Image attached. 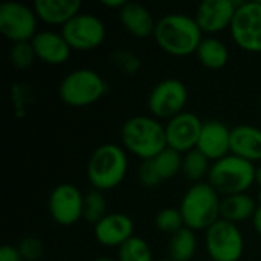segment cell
<instances>
[{
	"label": "cell",
	"instance_id": "1",
	"mask_svg": "<svg viewBox=\"0 0 261 261\" xmlns=\"http://www.w3.org/2000/svg\"><path fill=\"white\" fill-rule=\"evenodd\" d=\"M153 38L165 54L188 57L197 52V47L203 40V32L194 17L182 12H171L156 21Z\"/></svg>",
	"mask_w": 261,
	"mask_h": 261
},
{
	"label": "cell",
	"instance_id": "2",
	"mask_svg": "<svg viewBox=\"0 0 261 261\" xmlns=\"http://www.w3.org/2000/svg\"><path fill=\"white\" fill-rule=\"evenodd\" d=\"M121 144L125 151L150 161L168 147L165 125L154 116H132L121 127Z\"/></svg>",
	"mask_w": 261,
	"mask_h": 261
},
{
	"label": "cell",
	"instance_id": "3",
	"mask_svg": "<svg viewBox=\"0 0 261 261\" xmlns=\"http://www.w3.org/2000/svg\"><path fill=\"white\" fill-rule=\"evenodd\" d=\"M86 173L93 190L104 193L119 187L128 173L125 148L118 144H102L96 147L89 158Z\"/></svg>",
	"mask_w": 261,
	"mask_h": 261
},
{
	"label": "cell",
	"instance_id": "4",
	"mask_svg": "<svg viewBox=\"0 0 261 261\" xmlns=\"http://www.w3.org/2000/svg\"><path fill=\"white\" fill-rule=\"evenodd\" d=\"M220 194L208 182H197L185 191L179 210L187 228L206 231L220 219Z\"/></svg>",
	"mask_w": 261,
	"mask_h": 261
},
{
	"label": "cell",
	"instance_id": "5",
	"mask_svg": "<svg viewBox=\"0 0 261 261\" xmlns=\"http://www.w3.org/2000/svg\"><path fill=\"white\" fill-rule=\"evenodd\" d=\"M255 164L236 154H228L211 164L208 184L220 196L243 194L255 184Z\"/></svg>",
	"mask_w": 261,
	"mask_h": 261
},
{
	"label": "cell",
	"instance_id": "6",
	"mask_svg": "<svg viewBox=\"0 0 261 261\" xmlns=\"http://www.w3.org/2000/svg\"><path fill=\"white\" fill-rule=\"evenodd\" d=\"M109 90L107 81L93 69L70 70L58 86L60 99L70 107H87L99 101Z\"/></svg>",
	"mask_w": 261,
	"mask_h": 261
},
{
	"label": "cell",
	"instance_id": "7",
	"mask_svg": "<svg viewBox=\"0 0 261 261\" xmlns=\"http://www.w3.org/2000/svg\"><path fill=\"white\" fill-rule=\"evenodd\" d=\"M205 248L213 261H239L245 252V237L239 225L219 219L205 231Z\"/></svg>",
	"mask_w": 261,
	"mask_h": 261
},
{
	"label": "cell",
	"instance_id": "8",
	"mask_svg": "<svg viewBox=\"0 0 261 261\" xmlns=\"http://www.w3.org/2000/svg\"><path fill=\"white\" fill-rule=\"evenodd\" d=\"M229 31L240 49L261 54V0L239 2Z\"/></svg>",
	"mask_w": 261,
	"mask_h": 261
},
{
	"label": "cell",
	"instance_id": "9",
	"mask_svg": "<svg viewBox=\"0 0 261 261\" xmlns=\"http://www.w3.org/2000/svg\"><path fill=\"white\" fill-rule=\"evenodd\" d=\"M188 102V89L177 78H167L159 81L147 98V106L156 119H171L185 112Z\"/></svg>",
	"mask_w": 261,
	"mask_h": 261
},
{
	"label": "cell",
	"instance_id": "10",
	"mask_svg": "<svg viewBox=\"0 0 261 261\" xmlns=\"http://www.w3.org/2000/svg\"><path fill=\"white\" fill-rule=\"evenodd\" d=\"M38 17L32 6L20 2L0 5V32L12 43L31 41L37 31Z\"/></svg>",
	"mask_w": 261,
	"mask_h": 261
},
{
	"label": "cell",
	"instance_id": "11",
	"mask_svg": "<svg viewBox=\"0 0 261 261\" xmlns=\"http://www.w3.org/2000/svg\"><path fill=\"white\" fill-rule=\"evenodd\" d=\"M61 35L72 50H93L106 38V24L95 14L80 12L61 28Z\"/></svg>",
	"mask_w": 261,
	"mask_h": 261
},
{
	"label": "cell",
	"instance_id": "12",
	"mask_svg": "<svg viewBox=\"0 0 261 261\" xmlns=\"http://www.w3.org/2000/svg\"><path fill=\"white\" fill-rule=\"evenodd\" d=\"M47 208L57 225L72 226L84 216V194L73 184H58L49 194Z\"/></svg>",
	"mask_w": 261,
	"mask_h": 261
},
{
	"label": "cell",
	"instance_id": "13",
	"mask_svg": "<svg viewBox=\"0 0 261 261\" xmlns=\"http://www.w3.org/2000/svg\"><path fill=\"white\" fill-rule=\"evenodd\" d=\"M203 121L193 112H182L165 124L167 145L179 153H188L197 147Z\"/></svg>",
	"mask_w": 261,
	"mask_h": 261
},
{
	"label": "cell",
	"instance_id": "14",
	"mask_svg": "<svg viewBox=\"0 0 261 261\" xmlns=\"http://www.w3.org/2000/svg\"><path fill=\"white\" fill-rule=\"evenodd\" d=\"M239 2L236 0H203L193 15L203 34H217L231 28Z\"/></svg>",
	"mask_w": 261,
	"mask_h": 261
},
{
	"label": "cell",
	"instance_id": "15",
	"mask_svg": "<svg viewBox=\"0 0 261 261\" xmlns=\"http://www.w3.org/2000/svg\"><path fill=\"white\" fill-rule=\"evenodd\" d=\"M196 148L213 162L231 154V128L219 119L203 121Z\"/></svg>",
	"mask_w": 261,
	"mask_h": 261
},
{
	"label": "cell",
	"instance_id": "16",
	"mask_svg": "<svg viewBox=\"0 0 261 261\" xmlns=\"http://www.w3.org/2000/svg\"><path fill=\"white\" fill-rule=\"evenodd\" d=\"M95 239L107 248H119L135 236V222L122 213H109L93 226Z\"/></svg>",
	"mask_w": 261,
	"mask_h": 261
},
{
	"label": "cell",
	"instance_id": "17",
	"mask_svg": "<svg viewBox=\"0 0 261 261\" xmlns=\"http://www.w3.org/2000/svg\"><path fill=\"white\" fill-rule=\"evenodd\" d=\"M31 44L34 47L37 58L52 66L66 63L72 54V47L61 35V32H55L49 29L38 31L35 37L31 40Z\"/></svg>",
	"mask_w": 261,
	"mask_h": 261
},
{
	"label": "cell",
	"instance_id": "18",
	"mask_svg": "<svg viewBox=\"0 0 261 261\" xmlns=\"http://www.w3.org/2000/svg\"><path fill=\"white\" fill-rule=\"evenodd\" d=\"M119 20L125 31L136 38L153 37L156 21L150 9L138 2H125V5L118 11Z\"/></svg>",
	"mask_w": 261,
	"mask_h": 261
},
{
	"label": "cell",
	"instance_id": "19",
	"mask_svg": "<svg viewBox=\"0 0 261 261\" xmlns=\"http://www.w3.org/2000/svg\"><path fill=\"white\" fill-rule=\"evenodd\" d=\"M80 0H35L32 8L38 20L50 26H64L81 12Z\"/></svg>",
	"mask_w": 261,
	"mask_h": 261
},
{
	"label": "cell",
	"instance_id": "20",
	"mask_svg": "<svg viewBox=\"0 0 261 261\" xmlns=\"http://www.w3.org/2000/svg\"><path fill=\"white\" fill-rule=\"evenodd\" d=\"M231 154L252 164L261 161V128L242 124L231 128Z\"/></svg>",
	"mask_w": 261,
	"mask_h": 261
},
{
	"label": "cell",
	"instance_id": "21",
	"mask_svg": "<svg viewBox=\"0 0 261 261\" xmlns=\"http://www.w3.org/2000/svg\"><path fill=\"white\" fill-rule=\"evenodd\" d=\"M257 208L258 200H255L248 193L225 196L220 205V219L239 225L242 222L252 220Z\"/></svg>",
	"mask_w": 261,
	"mask_h": 261
},
{
	"label": "cell",
	"instance_id": "22",
	"mask_svg": "<svg viewBox=\"0 0 261 261\" xmlns=\"http://www.w3.org/2000/svg\"><path fill=\"white\" fill-rule=\"evenodd\" d=\"M196 55L203 67L217 70L226 66L229 60V49L220 38L210 35V37H203L202 43L197 47Z\"/></svg>",
	"mask_w": 261,
	"mask_h": 261
},
{
	"label": "cell",
	"instance_id": "23",
	"mask_svg": "<svg viewBox=\"0 0 261 261\" xmlns=\"http://www.w3.org/2000/svg\"><path fill=\"white\" fill-rule=\"evenodd\" d=\"M197 251L196 231L182 228L170 237L168 242V258L173 261H191Z\"/></svg>",
	"mask_w": 261,
	"mask_h": 261
},
{
	"label": "cell",
	"instance_id": "24",
	"mask_svg": "<svg viewBox=\"0 0 261 261\" xmlns=\"http://www.w3.org/2000/svg\"><path fill=\"white\" fill-rule=\"evenodd\" d=\"M153 162V167L156 173L159 174L161 180H168L176 177L182 171V164H184V156L182 153L167 147L164 151H161L156 158L150 159Z\"/></svg>",
	"mask_w": 261,
	"mask_h": 261
},
{
	"label": "cell",
	"instance_id": "25",
	"mask_svg": "<svg viewBox=\"0 0 261 261\" xmlns=\"http://www.w3.org/2000/svg\"><path fill=\"white\" fill-rule=\"evenodd\" d=\"M211 161L203 154L200 153L197 148L188 151L184 154V164H182V173L185 174V177L194 184L197 182H203L202 179L206 176L208 177V173H210V168H211Z\"/></svg>",
	"mask_w": 261,
	"mask_h": 261
},
{
	"label": "cell",
	"instance_id": "26",
	"mask_svg": "<svg viewBox=\"0 0 261 261\" xmlns=\"http://www.w3.org/2000/svg\"><path fill=\"white\" fill-rule=\"evenodd\" d=\"M118 261H153V252L150 245L138 236L128 239L118 248Z\"/></svg>",
	"mask_w": 261,
	"mask_h": 261
},
{
	"label": "cell",
	"instance_id": "27",
	"mask_svg": "<svg viewBox=\"0 0 261 261\" xmlns=\"http://www.w3.org/2000/svg\"><path fill=\"white\" fill-rule=\"evenodd\" d=\"M107 200L102 191L92 190L84 196V216L83 219L90 225H96L107 216Z\"/></svg>",
	"mask_w": 261,
	"mask_h": 261
},
{
	"label": "cell",
	"instance_id": "28",
	"mask_svg": "<svg viewBox=\"0 0 261 261\" xmlns=\"http://www.w3.org/2000/svg\"><path fill=\"white\" fill-rule=\"evenodd\" d=\"M154 225L156 228L164 232V234H168L170 237L173 234H176L177 231H180L182 228H185V223H184V217H182V213L179 208H164L161 210L156 217H154Z\"/></svg>",
	"mask_w": 261,
	"mask_h": 261
},
{
	"label": "cell",
	"instance_id": "29",
	"mask_svg": "<svg viewBox=\"0 0 261 261\" xmlns=\"http://www.w3.org/2000/svg\"><path fill=\"white\" fill-rule=\"evenodd\" d=\"M8 58L12 66L17 69H28L29 66L34 64L37 55L34 52V47L31 41H23V43H12Z\"/></svg>",
	"mask_w": 261,
	"mask_h": 261
},
{
	"label": "cell",
	"instance_id": "30",
	"mask_svg": "<svg viewBox=\"0 0 261 261\" xmlns=\"http://www.w3.org/2000/svg\"><path fill=\"white\" fill-rule=\"evenodd\" d=\"M110 61L118 70H121V72H124L127 75L138 73L141 66H142L141 58L136 54H133L132 50H128V49H118V50L112 52Z\"/></svg>",
	"mask_w": 261,
	"mask_h": 261
},
{
	"label": "cell",
	"instance_id": "31",
	"mask_svg": "<svg viewBox=\"0 0 261 261\" xmlns=\"http://www.w3.org/2000/svg\"><path fill=\"white\" fill-rule=\"evenodd\" d=\"M15 248L24 261H38L44 252V246L37 237H24L18 242Z\"/></svg>",
	"mask_w": 261,
	"mask_h": 261
},
{
	"label": "cell",
	"instance_id": "32",
	"mask_svg": "<svg viewBox=\"0 0 261 261\" xmlns=\"http://www.w3.org/2000/svg\"><path fill=\"white\" fill-rule=\"evenodd\" d=\"M138 179L142 187L145 188H156L162 184L159 174L156 173L151 161H142L138 168Z\"/></svg>",
	"mask_w": 261,
	"mask_h": 261
},
{
	"label": "cell",
	"instance_id": "33",
	"mask_svg": "<svg viewBox=\"0 0 261 261\" xmlns=\"http://www.w3.org/2000/svg\"><path fill=\"white\" fill-rule=\"evenodd\" d=\"M0 261H24L21 258V255L18 254L15 246L11 245H5L0 249Z\"/></svg>",
	"mask_w": 261,
	"mask_h": 261
},
{
	"label": "cell",
	"instance_id": "34",
	"mask_svg": "<svg viewBox=\"0 0 261 261\" xmlns=\"http://www.w3.org/2000/svg\"><path fill=\"white\" fill-rule=\"evenodd\" d=\"M252 226H254L255 232L261 237V205H258V208H257V211H255V214L252 217Z\"/></svg>",
	"mask_w": 261,
	"mask_h": 261
},
{
	"label": "cell",
	"instance_id": "35",
	"mask_svg": "<svg viewBox=\"0 0 261 261\" xmlns=\"http://www.w3.org/2000/svg\"><path fill=\"white\" fill-rule=\"evenodd\" d=\"M124 5H125V0H104V2H102V6L110 8V9H118V11H119Z\"/></svg>",
	"mask_w": 261,
	"mask_h": 261
},
{
	"label": "cell",
	"instance_id": "36",
	"mask_svg": "<svg viewBox=\"0 0 261 261\" xmlns=\"http://www.w3.org/2000/svg\"><path fill=\"white\" fill-rule=\"evenodd\" d=\"M255 184L261 188V165L257 167V174H255Z\"/></svg>",
	"mask_w": 261,
	"mask_h": 261
},
{
	"label": "cell",
	"instance_id": "37",
	"mask_svg": "<svg viewBox=\"0 0 261 261\" xmlns=\"http://www.w3.org/2000/svg\"><path fill=\"white\" fill-rule=\"evenodd\" d=\"M92 261H118V260L110 258V257H99V258H95V260H92Z\"/></svg>",
	"mask_w": 261,
	"mask_h": 261
},
{
	"label": "cell",
	"instance_id": "38",
	"mask_svg": "<svg viewBox=\"0 0 261 261\" xmlns=\"http://www.w3.org/2000/svg\"><path fill=\"white\" fill-rule=\"evenodd\" d=\"M258 205H261V191L260 194H258Z\"/></svg>",
	"mask_w": 261,
	"mask_h": 261
},
{
	"label": "cell",
	"instance_id": "39",
	"mask_svg": "<svg viewBox=\"0 0 261 261\" xmlns=\"http://www.w3.org/2000/svg\"><path fill=\"white\" fill-rule=\"evenodd\" d=\"M159 261H173V260H170V258H165V260H159Z\"/></svg>",
	"mask_w": 261,
	"mask_h": 261
},
{
	"label": "cell",
	"instance_id": "40",
	"mask_svg": "<svg viewBox=\"0 0 261 261\" xmlns=\"http://www.w3.org/2000/svg\"><path fill=\"white\" fill-rule=\"evenodd\" d=\"M206 261H213V260H206Z\"/></svg>",
	"mask_w": 261,
	"mask_h": 261
}]
</instances>
